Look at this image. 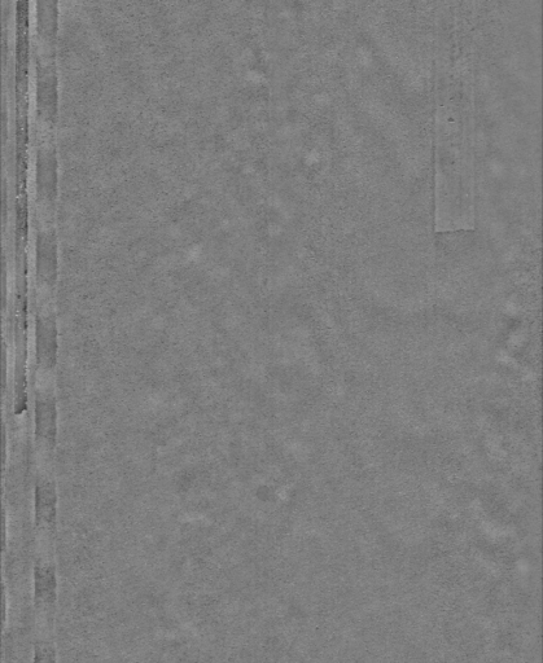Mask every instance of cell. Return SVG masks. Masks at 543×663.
Returning a JSON list of instances; mask_svg holds the SVG:
<instances>
[{"instance_id":"1","label":"cell","mask_w":543,"mask_h":663,"mask_svg":"<svg viewBox=\"0 0 543 663\" xmlns=\"http://www.w3.org/2000/svg\"><path fill=\"white\" fill-rule=\"evenodd\" d=\"M56 570L52 562L39 560L34 569V604L39 617H51L56 603Z\"/></svg>"},{"instance_id":"2","label":"cell","mask_w":543,"mask_h":663,"mask_svg":"<svg viewBox=\"0 0 543 663\" xmlns=\"http://www.w3.org/2000/svg\"><path fill=\"white\" fill-rule=\"evenodd\" d=\"M51 630H42L34 647V663H56L54 644L50 639Z\"/></svg>"}]
</instances>
